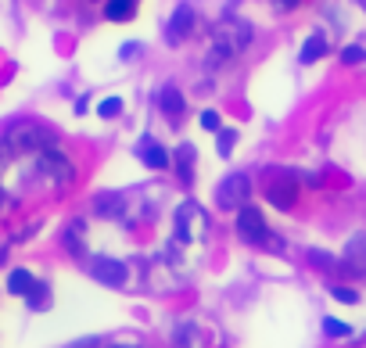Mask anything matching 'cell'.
I'll use <instances>...</instances> for the list:
<instances>
[{
    "instance_id": "1",
    "label": "cell",
    "mask_w": 366,
    "mask_h": 348,
    "mask_svg": "<svg viewBox=\"0 0 366 348\" xmlns=\"http://www.w3.org/2000/svg\"><path fill=\"white\" fill-rule=\"evenodd\" d=\"M251 40H255V29H251V22L237 19V14H227V19L216 22V29H212L209 69H219V65H227V61H233L237 54H244Z\"/></svg>"
},
{
    "instance_id": "2",
    "label": "cell",
    "mask_w": 366,
    "mask_h": 348,
    "mask_svg": "<svg viewBox=\"0 0 366 348\" xmlns=\"http://www.w3.org/2000/svg\"><path fill=\"white\" fill-rule=\"evenodd\" d=\"M4 140H8L11 154H40V151L58 144L54 130H47L43 122H14L11 130L4 133Z\"/></svg>"
},
{
    "instance_id": "3",
    "label": "cell",
    "mask_w": 366,
    "mask_h": 348,
    "mask_svg": "<svg viewBox=\"0 0 366 348\" xmlns=\"http://www.w3.org/2000/svg\"><path fill=\"white\" fill-rule=\"evenodd\" d=\"M36 172L54 187H69L76 180V165L69 162V154L58 151V148H47V151L36 154Z\"/></svg>"
},
{
    "instance_id": "4",
    "label": "cell",
    "mask_w": 366,
    "mask_h": 348,
    "mask_svg": "<svg viewBox=\"0 0 366 348\" xmlns=\"http://www.w3.org/2000/svg\"><path fill=\"white\" fill-rule=\"evenodd\" d=\"M248 198H251V180L244 172H230V176L216 187V205L222 212H241L248 205Z\"/></svg>"
},
{
    "instance_id": "5",
    "label": "cell",
    "mask_w": 366,
    "mask_h": 348,
    "mask_svg": "<svg viewBox=\"0 0 366 348\" xmlns=\"http://www.w3.org/2000/svg\"><path fill=\"white\" fill-rule=\"evenodd\" d=\"M237 233H241V241H248V244H266L269 241V223L255 205H244V209L237 212Z\"/></svg>"
},
{
    "instance_id": "6",
    "label": "cell",
    "mask_w": 366,
    "mask_h": 348,
    "mask_svg": "<svg viewBox=\"0 0 366 348\" xmlns=\"http://www.w3.org/2000/svg\"><path fill=\"white\" fill-rule=\"evenodd\" d=\"M90 277L104 283V288H122L130 280V270H126L122 259H111V255H93L90 259Z\"/></svg>"
},
{
    "instance_id": "7",
    "label": "cell",
    "mask_w": 366,
    "mask_h": 348,
    "mask_svg": "<svg viewBox=\"0 0 366 348\" xmlns=\"http://www.w3.org/2000/svg\"><path fill=\"white\" fill-rule=\"evenodd\" d=\"M266 198H269V205H277V209H291L298 201V176L291 169L273 172V180L266 183Z\"/></svg>"
},
{
    "instance_id": "8",
    "label": "cell",
    "mask_w": 366,
    "mask_h": 348,
    "mask_svg": "<svg viewBox=\"0 0 366 348\" xmlns=\"http://www.w3.org/2000/svg\"><path fill=\"white\" fill-rule=\"evenodd\" d=\"M198 29V14H194V8L190 4H180L176 11H172V19H169V25H165V40L176 47V43H183L190 33Z\"/></svg>"
},
{
    "instance_id": "9",
    "label": "cell",
    "mask_w": 366,
    "mask_h": 348,
    "mask_svg": "<svg viewBox=\"0 0 366 348\" xmlns=\"http://www.w3.org/2000/svg\"><path fill=\"white\" fill-rule=\"evenodd\" d=\"M341 266L352 277H366V233H352L341 251Z\"/></svg>"
},
{
    "instance_id": "10",
    "label": "cell",
    "mask_w": 366,
    "mask_h": 348,
    "mask_svg": "<svg viewBox=\"0 0 366 348\" xmlns=\"http://www.w3.org/2000/svg\"><path fill=\"white\" fill-rule=\"evenodd\" d=\"M158 108H162V115H165L169 122H180V119H183V112H187V101H183L180 86L165 83L162 90H158Z\"/></svg>"
},
{
    "instance_id": "11",
    "label": "cell",
    "mask_w": 366,
    "mask_h": 348,
    "mask_svg": "<svg viewBox=\"0 0 366 348\" xmlns=\"http://www.w3.org/2000/svg\"><path fill=\"white\" fill-rule=\"evenodd\" d=\"M137 154H140V162H144L148 169H169L172 165V154L158 144V140H151V137H144L137 144Z\"/></svg>"
},
{
    "instance_id": "12",
    "label": "cell",
    "mask_w": 366,
    "mask_h": 348,
    "mask_svg": "<svg viewBox=\"0 0 366 348\" xmlns=\"http://www.w3.org/2000/svg\"><path fill=\"white\" fill-rule=\"evenodd\" d=\"M201 216V205L198 201H183L180 209H176V241L180 244H190L194 241V233H190V219Z\"/></svg>"
},
{
    "instance_id": "13",
    "label": "cell",
    "mask_w": 366,
    "mask_h": 348,
    "mask_svg": "<svg viewBox=\"0 0 366 348\" xmlns=\"http://www.w3.org/2000/svg\"><path fill=\"white\" fill-rule=\"evenodd\" d=\"M194 148H190V144H180L176 148V154H172V165H176V176H180V183L183 187H190V183H194Z\"/></svg>"
},
{
    "instance_id": "14",
    "label": "cell",
    "mask_w": 366,
    "mask_h": 348,
    "mask_svg": "<svg viewBox=\"0 0 366 348\" xmlns=\"http://www.w3.org/2000/svg\"><path fill=\"white\" fill-rule=\"evenodd\" d=\"M83 233H87V227H83V219H76V223L61 233V244H65V251L69 255H76V259H83L87 255V241H83Z\"/></svg>"
},
{
    "instance_id": "15",
    "label": "cell",
    "mask_w": 366,
    "mask_h": 348,
    "mask_svg": "<svg viewBox=\"0 0 366 348\" xmlns=\"http://www.w3.org/2000/svg\"><path fill=\"white\" fill-rule=\"evenodd\" d=\"M93 212L104 219H119L126 212V201H122V194H98L93 198Z\"/></svg>"
},
{
    "instance_id": "16",
    "label": "cell",
    "mask_w": 366,
    "mask_h": 348,
    "mask_svg": "<svg viewBox=\"0 0 366 348\" xmlns=\"http://www.w3.org/2000/svg\"><path fill=\"white\" fill-rule=\"evenodd\" d=\"M327 54V40H323V33H312V36H306V43H301V65H312V61H320Z\"/></svg>"
},
{
    "instance_id": "17",
    "label": "cell",
    "mask_w": 366,
    "mask_h": 348,
    "mask_svg": "<svg viewBox=\"0 0 366 348\" xmlns=\"http://www.w3.org/2000/svg\"><path fill=\"white\" fill-rule=\"evenodd\" d=\"M133 11H137V0H108L104 19L108 22H126V19H133Z\"/></svg>"
},
{
    "instance_id": "18",
    "label": "cell",
    "mask_w": 366,
    "mask_h": 348,
    "mask_svg": "<svg viewBox=\"0 0 366 348\" xmlns=\"http://www.w3.org/2000/svg\"><path fill=\"white\" fill-rule=\"evenodd\" d=\"M33 288H36V277L29 273V270H11V277H8V291L11 294H22L25 298Z\"/></svg>"
},
{
    "instance_id": "19",
    "label": "cell",
    "mask_w": 366,
    "mask_h": 348,
    "mask_svg": "<svg viewBox=\"0 0 366 348\" xmlns=\"http://www.w3.org/2000/svg\"><path fill=\"white\" fill-rule=\"evenodd\" d=\"M309 266H316V270H320V273H334L341 262L334 259L330 251H323V248H309Z\"/></svg>"
},
{
    "instance_id": "20",
    "label": "cell",
    "mask_w": 366,
    "mask_h": 348,
    "mask_svg": "<svg viewBox=\"0 0 366 348\" xmlns=\"http://www.w3.org/2000/svg\"><path fill=\"white\" fill-rule=\"evenodd\" d=\"M323 334L327 338H352V323H341V320H334V316H327V320H323Z\"/></svg>"
},
{
    "instance_id": "21",
    "label": "cell",
    "mask_w": 366,
    "mask_h": 348,
    "mask_svg": "<svg viewBox=\"0 0 366 348\" xmlns=\"http://www.w3.org/2000/svg\"><path fill=\"white\" fill-rule=\"evenodd\" d=\"M341 61H345V65H363L366 51H363L359 43H348V47H341Z\"/></svg>"
},
{
    "instance_id": "22",
    "label": "cell",
    "mask_w": 366,
    "mask_h": 348,
    "mask_svg": "<svg viewBox=\"0 0 366 348\" xmlns=\"http://www.w3.org/2000/svg\"><path fill=\"white\" fill-rule=\"evenodd\" d=\"M233 144H237V130H219L216 148H219V154H222V158H227V154L233 151Z\"/></svg>"
},
{
    "instance_id": "23",
    "label": "cell",
    "mask_w": 366,
    "mask_h": 348,
    "mask_svg": "<svg viewBox=\"0 0 366 348\" xmlns=\"http://www.w3.org/2000/svg\"><path fill=\"white\" fill-rule=\"evenodd\" d=\"M47 294H51V291H47V283L36 280V288L25 294V298H29V309H47Z\"/></svg>"
},
{
    "instance_id": "24",
    "label": "cell",
    "mask_w": 366,
    "mask_h": 348,
    "mask_svg": "<svg viewBox=\"0 0 366 348\" xmlns=\"http://www.w3.org/2000/svg\"><path fill=\"white\" fill-rule=\"evenodd\" d=\"M119 112H122V101H119V97H104V101L98 104V115H101V119H115Z\"/></svg>"
},
{
    "instance_id": "25",
    "label": "cell",
    "mask_w": 366,
    "mask_h": 348,
    "mask_svg": "<svg viewBox=\"0 0 366 348\" xmlns=\"http://www.w3.org/2000/svg\"><path fill=\"white\" fill-rule=\"evenodd\" d=\"M330 294L338 298V302H345V305H356V302H359V291H356V288H334Z\"/></svg>"
},
{
    "instance_id": "26",
    "label": "cell",
    "mask_w": 366,
    "mask_h": 348,
    "mask_svg": "<svg viewBox=\"0 0 366 348\" xmlns=\"http://www.w3.org/2000/svg\"><path fill=\"white\" fill-rule=\"evenodd\" d=\"M190 341H194V327L190 323L176 327V348H190Z\"/></svg>"
},
{
    "instance_id": "27",
    "label": "cell",
    "mask_w": 366,
    "mask_h": 348,
    "mask_svg": "<svg viewBox=\"0 0 366 348\" xmlns=\"http://www.w3.org/2000/svg\"><path fill=\"white\" fill-rule=\"evenodd\" d=\"M201 126H205V130H209V133H219V130H222V126H219V115H216V112H201Z\"/></svg>"
},
{
    "instance_id": "28",
    "label": "cell",
    "mask_w": 366,
    "mask_h": 348,
    "mask_svg": "<svg viewBox=\"0 0 366 348\" xmlns=\"http://www.w3.org/2000/svg\"><path fill=\"white\" fill-rule=\"evenodd\" d=\"M137 51H140V43H122L119 58H122V61H130V58H137Z\"/></svg>"
},
{
    "instance_id": "29",
    "label": "cell",
    "mask_w": 366,
    "mask_h": 348,
    "mask_svg": "<svg viewBox=\"0 0 366 348\" xmlns=\"http://www.w3.org/2000/svg\"><path fill=\"white\" fill-rule=\"evenodd\" d=\"M298 4H301V0H273V8H277V11H295Z\"/></svg>"
},
{
    "instance_id": "30",
    "label": "cell",
    "mask_w": 366,
    "mask_h": 348,
    "mask_svg": "<svg viewBox=\"0 0 366 348\" xmlns=\"http://www.w3.org/2000/svg\"><path fill=\"white\" fill-rule=\"evenodd\" d=\"M101 341L98 338H87V341H76V345H69V348H98Z\"/></svg>"
},
{
    "instance_id": "31",
    "label": "cell",
    "mask_w": 366,
    "mask_h": 348,
    "mask_svg": "<svg viewBox=\"0 0 366 348\" xmlns=\"http://www.w3.org/2000/svg\"><path fill=\"white\" fill-rule=\"evenodd\" d=\"M4 201H8V198H4V191H0V212H4Z\"/></svg>"
},
{
    "instance_id": "32",
    "label": "cell",
    "mask_w": 366,
    "mask_h": 348,
    "mask_svg": "<svg viewBox=\"0 0 366 348\" xmlns=\"http://www.w3.org/2000/svg\"><path fill=\"white\" fill-rule=\"evenodd\" d=\"M108 348H137V345H108Z\"/></svg>"
},
{
    "instance_id": "33",
    "label": "cell",
    "mask_w": 366,
    "mask_h": 348,
    "mask_svg": "<svg viewBox=\"0 0 366 348\" xmlns=\"http://www.w3.org/2000/svg\"><path fill=\"white\" fill-rule=\"evenodd\" d=\"M4 259H8V251H4V248H0V262H4Z\"/></svg>"
},
{
    "instance_id": "34",
    "label": "cell",
    "mask_w": 366,
    "mask_h": 348,
    "mask_svg": "<svg viewBox=\"0 0 366 348\" xmlns=\"http://www.w3.org/2000/svg\"><path fill=\"white\" fill-rule=\"evenodd\" d=\"M90 4H98V0H90Z\"/></svg>"
}]
</instances>
